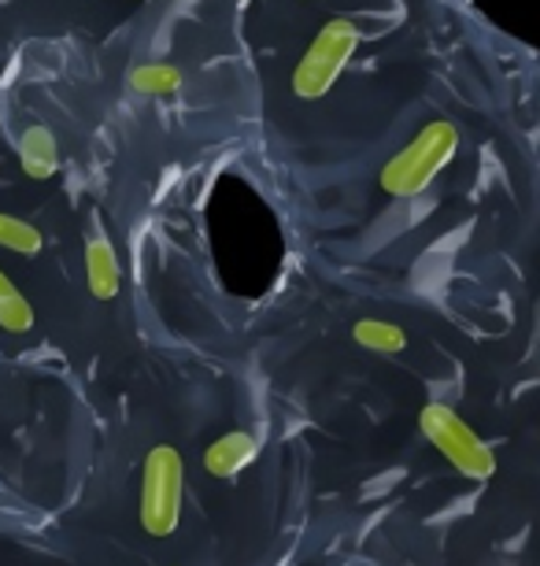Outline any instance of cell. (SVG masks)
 <instances>
[{
	"label": "cell",
	"instance_id": "obj_1",
	"mask_svg": "<svg viewBox=\"0 0 540 566\" xmlns=\"http://www.w3.org/2000/svg\"><path fill=\"white\" fill-rule=\"evenodd\" d=\"M459 153V130L448 119L426 123L415 134V142L389 159L381 167V189L389 197H419L422 189H430V181L441 175Z\"/></svg>",
	"mask_w": 540,
	"mask_h": 566
},
{
	"label": "cell",
	"instance_id": "obj_2",
	"mask_svg": "<svg viewBox=\"0 0 540 566\" xmlns=\"http://www.w3.org/2000/svg\"><path fill=\"white\" fill-rule=\"evenodd\" d=\"M186 459L174 444H156L141 467V526L148 537H171L182 522Z\"/></svg>",
	"mask_w": 540,
	"mask_h": 566
},
{
	"label": "cell",
	"instance_id": "obj_3",
	"mask_svg": "<svg viewBox=\"0 0 540 566\" xmlns=\"http://www.w3.org/2000/svg\"><path fill=\"white\" fill-rule=\"evenodd\" d=\"M419 430L422 437L444 455V463H452V470H459L470 482H489L496 474V455L493 448L474 433V426H467L459 411H452L448 403L430 400L419 411Z\"/></svg>",
	"mask_w": 540,
	"mask_h": 566
},
{
	"label": "cell",
	"instance_id": "obj_4",
	"mask_svg": "<svg viewBox=\"0 0 540 566\" xmlns=\"http://www.w3.org/2000/svg\"><path fill=\"white\" fill-rule=\"evenodd\" d=\"M359 49V30L348 19H330L315 41L307 45L300 63L293 67V93L300 101H319L333 90V82L341 78L348 60Z\"/></svg>",
	"mask_w": 540,
	"mask_h": 566
},
{
	"label": "cell",
	"instance_id": "obj_5",
	"mask_svg": "<svg viewBox=\"0 0 540 566\" xmlns=\"http://www.w3.org/2000/svg\"><path fill=\"white\" fill-rule=\"evenodd\" d=\"M260 455V437L252 430H230L219 441H211L204 448V470L219 482H234L245 467L256 463Z\"/></svg>",
	"mask_w": 540,
	"mask_h": 566
},
{
	"label": "cell",
	"instance_id": "obj_6",
	"mask_svg": "<svg viewBox=\"0 0 540 566\" xmlns=\"http://www.w3.org/2000/svg\"><path fill=\"white\" fill-rule=\"evenodd\" d=\"M19 167H23V175L34 181H45L60 170L56 134H52L45 123L27 126V134L19 137Z\"/></svg>",
	"mask_w": 540,
	"mask_h": 566
},
{
	"label": "cell",
	"instance_id": "obj_7",
	"mask_svg": "<svg viewBox=\"0 0 540 566\" xmlns=\"http://www.w3.org/2000/svg\"><path fill=\"white\" fill-rule=\"evenodd\" d=\"M86 282L97 301H115V296H119V285H123L119 255H115L112 241L100 238V233H93L86 241Z\"/></svg>",
	"mask_w": 540,
	"mask_h": 566
},
{
	"label": "cell",
	"instance_id": "obj_8",
	"mask_svg": "<svg viewBox=\"0 0 540 566\" xmlns=\"http://www.w3.org/2000/svg\"><path fill=\"white\" fill-rule=\"evenodd\" d=\"M178 85H182V71L174 63H137L130 71V90L141 97H167L178 93Z\"/></svg>",
	"mask_w": 540,
	"mask_h": 566
},
{
	"label": "cell",
	"instance_id": "obj_9",
	"mask_svg": "<svg viewBox=\"0 0 540 566\" xmlns=\"http://www.w3.org/2000/svg\"><path fill=\"white\" fill-rule=\"evenodd\" d=\"M352 337L356 345H363L370 352H385V356L407 348V334L396 323H385V318H359L352 326Z\"/></svg>",
	"mask_w": 540,
	"mask_h": 566
},
{
	"label": "cell",
	"instance_id": "obj_10",
	"mask_svg": "<svg viewBox=\"0 0 540 566\" xmlns=\"http://www.w3.org/2000/svg\"><path fill=\"white\" fill-rule=\"evenodd\" d=\"M30 326H34V307H30L27 296L8 282V274L0 271V329H8V334H27Z\"/></svg>",
	"mask_w": 540,
	"mask_h": 566
},
{
	"label": "cell",
	"instance_id": "obj_11",
	"mask_svg": "<svg viewBox=\"0 0 540 566\" xmlns=\"http://www.w3.org/2000/svg\"><path fill=\"white\" fill-rule=\"evenodd\" d=\"M0 249H8L15 255H38L45 249V238H41V230L30 227L27 219H15L0 211Z\"/></svg>",
	"mask_w": 540,
	"mask_h": 566
}]
</instances>
